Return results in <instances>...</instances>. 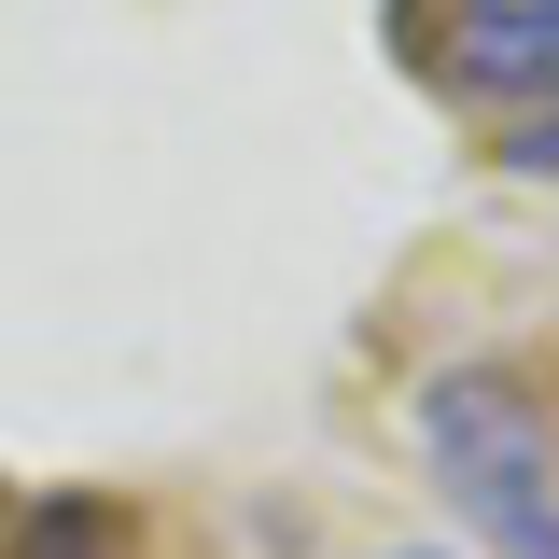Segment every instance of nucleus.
<instances>
[{"mask_svg": "<svg viewBox=\"0 0 559 559\" xmlns=\"http://www.w3.org/2000/svg\"><path fill=\"white\" fill-rule=\"evenodd\" d=\"M419 462L503 559H559V448H546V406L503 364H448L419 392Z\"/></svg>", "mask_w": 559, "mask_h": 559, "instance_id": "f257e3e1", "label": "nucleus"}, {"mask_svg": "<svg viewBox=\"0 0 559 559\" xmlns=\"http://www.w3.org/2000/svg\"><path fill=\"white\" fill-rule=\"evenodd\" d=\"M406 70L489 127L559 112V0H406Z\"/></svg>", "mask_w": 559, "mask_h": 559, "instance_id": "f03ea898", "label": "nucleus"}, {"mask_svg": "<svg viewBox=\"0 0 559 559\" xmlns=\"http://www.w3.org/2000/svg\"><path fill=\"white\" fill-rule=\"evenodd\" d=\"M0 559H127V518L70 489V503H43L28 532H0Z\"/></svg>", "mask_w": 559, "mask_h": 559, "instance_id": "7ed1b4c3", "label": "nucleus"}, {"mask_svg": "<svg viewBox=\"0 0 559 559\" xmlns=\"http://www.w3.org/2000/svg\"><path fill=\"white\" fill-rule=\"evenodd\" d=\"M0 532H14V503H0Z\"/></svg>", "mask_w": 559, "mask_h": 559, "instance_id": "20e7f679", "label": "nucleus"}, {"mask_svg": "<svg viewBox=\"0 0 559 559\" xmlns=\"http://www.w3.org/2000/svg\"><path fill=\"white\" fill-rule=\"evenodd\" d=\"M392 559H419V546H392Z\"/></svg>", "mask_w": 559, "mask_h": 559, "instance_id": "39448f33", "label": "nucleus"}]
</instances>
